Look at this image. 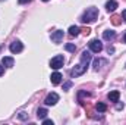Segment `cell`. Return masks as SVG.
Listing matches in <instances>:
<instances>
[{
    "instance_id": "1",
    "label": "cell",
    "mask_w": 126,
    "mask_h": 125,
    "mask_svg": "<svg viewBox=\"0 0 126 125\" xmlns=\"http://www.w3.org/2000/svg\"><path fill=\"white\" fill-rule=\"evenodd\" d=\"M90 62H91V52L90 50H84L82 55H81V62L70 71V77L72 78H76V77H81L82 74H85Z\"/></svg>"
},
{
    "instance_id": "2",
    "label": "cell",
    "mask_w": 126,
    "mask_h": 125,
    "mask_svg": "<svg viewBox=\"0 0 126 125\" xmlns=\"http://www.w3.org/2000/svg\"><path fill=\"white\" fill-rule=\"evenodd\" d=\"M97 18H98V9H97V7H88V9L84 12L81 21H82L84 24H91V22H94Z\"/></svg>"
},
{
    "instance_id": "3",
    "label": "cell",
    "mask_w": 126,
    "mask_h": 125,
    "mask_svg": "<svg viewBox=\"0 0 126 125\" xmlns=\"http://www.w3.org/2000/svg\"><path fill=\"white\" fill-rule=\"evenodd\" d=\"M63 63H64V58H63L62 55H57V56L51 58V61H50V68L57 71V69H60L63 66Z\"/></svg>"
},
{
    "instance_id": "4",
    "label": "cell",
    "mask_w": 126,
    "mask_h": 125,
    "mask_svg": "<svg viewBox=\"0 0 126 125\" xmlns=\"http://www.w3.org/2000/svg\"><path fill=\"white\" fill-rule=\"evenodd\" d=\"M9 50H10L13 55H16V53H21V52L24 50V44H22L19 40H15V41H12V43H10V46H9Z\"/></svg>"
},
{
    "instance_id": "5",
    "label": "cell",
    "mask_w": 126,
    "mask_h": 125,
    "mask_svg": "<svg viewBox=\"0 0 126 125\" xmlns=\"http://www.w3.org/2000/svg\"><path fill=\"white\" fill-rule=\"evenodd\" d=\"M90 50H91L93 53H100V52L103 50V43H101L100 40H97V38L91 40V41H90Z\"/></svg>"
},
{
    "instance_id": "6",
    "label": "cell",
    "mask_w": 126,
    "mask_h": 125,
    "mask_svg": "<svg viewBox=\"0 0 126 125\" xmlns=\"http://www.w3.org/2000/svg\"><path fill=\"white\" fill-rule=\"evenodd\" d=\"M59 102V94L57 93H48L47 94V97H46V100H44V103L47 104V106H54L56 103Z\"/></svg>"
},
{
    "instance_id": "7",
    "label": "cell",
    "mask_w": 126,
    "mask_h": 125,
    "mask_svg": "<svg viewBox=\"0 0 126 125\" xmlns=\"http://www.w3.org/2000/svg\"><path fill=\"white\" fill-rule=\"evenodd\" d=\"M62 40H63V31L62 30H57V31L51 32V41H53V43L59 44V43H62Z\"/></svg>"
},
{
    "instance_id": "8",
    "label": "cell",
    "mask_w": 126,
    "mask_h": 125,
    "mask_svg": "<svg viewBox=\"0 0 126 125\" xmlns=\"http://www.w3.org/2000/svg\"><path fill=\"white\" fill-rule=\"evenodd\" d=\"M62 74H60V72H57V71H56V72H53V74H51V77H50V80H51V84H54V85H57V84H60V83H62Z\"/></svg>"
},
{
    "instance_id": "9",
    "label": "cell",
    "mask_w": 126,
    "mask_h": 125,
    "mask_svg": "<svg viewBox=\"0 0 126 125\" xmlns=\"http://www.w3.org/2000/svg\"><path fill=\"white\" fill-rule=\"evenodd\" d=\"M1 65L6 66V68H13V65H15V59L10 58V56H4V58L1 59Z\"/></svg>"
},
{
    "instance_id": "10",
    "label": "cell",
    "mask_w": 126,
    "mask_h": 125,
    "mask_svg": "<svg viewBox=\"0 0 126 125\" xmlns=\"http://www.w3.org/2000/svg\"><path fill=\"white\" fill-rule=\"evenodd\" d=\"M103 65H107V61H106V59H101V58L95 59L94 63H93V66H94V71H100V69L103 68Z\"/></svg>"
},
{
    "instance_id": "11",
    "label": "cell",
    "mask_w": 126,
    "mask_h": 125,
    "mask_svg": "<svg viewBox=\"0 0 126 125\" xmlns=\"http://www.w3.org/2000/svg\"><path fill=\"white\" fill-rule=\"evenodd\" d=\"M114 37H116V31H113V30H107V31L103 32V38L107 40V41L114 40Z\"/></svg>"
},
{
    "instance_id": "12",
    "label": "cell",
    "mask_w": 126,
    "mask_h": 125,
    "mask_svg": "<svg viewBox=\"0 0 126 125\" xmlns=\"http://www.w3.org/2000/svg\"><path fill=\"white\" fill-rule=\"evenodd\" d=\"M116 7H117V1H116V0H109V1L106 3V9H107V12H114Z\"/></svg>"
},
{
    "instance_id": "13",
    "label": "cell",
    "mask_w": 126,
    "mask_h": 125,
    "mask_svg": "<svg viewBox=\"0 0 126 125\" xmlns=\"http://www.w3.org/2000/svg\"><path fill=\"white\" fill-rule=\"evenodd\" d=\"M107 97H109V100H110V102L116 103V102H119V97H120V93L114 90V91H110V93L107 94Z\"/></svg>"
},
{
    "instance_id": "14",
    "label": "cell",
    "mask_w": 126,
    "mask_h": 125,
    "mask_svg": "<svg viewBox=\"0 0 126 125\" xmlns=\"http://www.w3.org/2000/svg\"><path fill=\"white\" fill-rule=\"evenodd\" d=\"M47 109L46 107H40L38 110H37V116H38V119H44L46 116H47Z\"/></svg>"
},
{
    "instance_id": "15",
    "label": "cell",
    "mask_w": 126,
    "mask_h": 125,
    "mask_svg": "<svg viewBox=\"0 0 126 125\" xmlns=\"http://www.w3.org/2000/svg\"><path fill=\"white\" fill-rule=\"evenodd\" d=\"M79 31H81V28H79V27H76V25H72V27L69 28V34H70L72 37L79 35Z\"/></svg>"
},
{
    "instance_id": "16",
    "label": "cell",
    "mask_w": 126,
    "mask_h": 125,
    "mask_svg": "<svg viewBox=\"0 0 126 125\" xmlns=\"http://www.w3.org/2000/svg\"><path fill=\"white\" fill-rule=\"evenodd\" d=\"M95 109H97V112L103 113V112H106V110H107V106H106L104 103H100V102H98V103L95 104Z\"/></svg>"
},
{
    "instance_id": "17",
    "label": "cell",
    "mask_w": 126,
    "mask_h": 125,
    "mask_svg": "<svg viewBox=\"0 0 126 125\" xmlns=\"http://www.w3.org/2000/svg\"><path fill=\"white\" fill-rule=\"evenodd\" d=\"M64 49H66L67 52H75V50H76V46L72 44V43H67V44L64 46Z\"/></svg>"
},
{
    "instance_id": "18",
    "label": "cell",
    "mask_w": 126,
    "mask_h": 125,
    "mask_svg": "<svg viewBox=\"0 0 126 125\" xmlns=\"http://www.w3.org/2000/svg\"><path fill=\"white\" fill-rule=\"evenodd\" d=\"M18 118H19V119H22V121H25V119H28V113H27V112H19Z\"/></svg>"
},
{
    "instance_id": "19",
    "label": "cell",
    "mask_w": 126,
    "mask_h": 125,
    "mask_svg": "<svg viewBox=\"0 0 126 125\" xmlns=\"http://www.w3.org/2000/svg\"><path fill=\"white\" fill-rule=\"evenodd\" d=\"M70 87H72V81H67V83H64V84H63V90H64V91H67Z\"/></svg>"
},
{
    "instance_id": "20",
    "label": "cell",
    "mask_w": 126,
    "mask_h": 125,
    "mask_svg": "<svg viewBox=\"0 0 126 125\" xmlns=\"http://www.w3.org/2000/svg\"><path fill=\"white\" fill-rule=\"evenodd\" d=\"M43 124H44V125H53V121H51V119H46V118H44V119H43Z\"/></svg>"
},
{
    "instance_id": "21",
    "label": "cell",
    "mask_w": 126,
    "mask_h": 125,
    "mask_svg": "<svg viewBox=\"0 0 126 125\" xmlns=\"http://www.w3.org/2000/svg\"><path fill=\"white\" fill-rule=\"evenodd\" d=\"M107 53H109V55H113V53H114V47H109V49H107Z\"/></svg>"
},
{
    "instance_id": "22",
    "label": "cell",
    "mask_w": 126,
    "mask_h": 125,
    "mask_svg": "<svg viewBox=\"0 0 126 125\" xmlns=\"http://www.w3.org/2000/svg\"><path fill=\"white\" fill-rule=\"evenodd\" d=\"M116 103H117V102H116ZM116 109H117V110L123 109V103H117V104H116Z\"/></svg>"
},
{
    "instance_id": "23",
    "label": "cell",
    "mask_w": 126,
    "mask_h": 125,
    "mask_svg": "<svg viewBox=\"0 0 126 125\" xmlns=\"http://www.w3.org/2000/svg\"><path fill=\"white\" fill-rule=\"evenodd\" d=\"M18 1H19L21 4H27V3H30L31 0H18Z\"/></svg>"
},
{
    "instance_id": "24",
    "label": "cell",
    "mask_w": 126,
    "mask_h": 125,
    "mask_svg": "<svg viewBox=\"0 0 126 125\" xmlns=\"http://www.w3.org/2000/svg\"><path fill=\"white\" fill-rule=\"evenodd\" d=\"M122 19H123V21L126 22V9L123 10V12H122Z\"/></svg>"
},
{
    "instance_id": "25",
    "label": "cell",
    "mask_w": 126,
    "mask_h": 125,
    "mask_svg": "<svg viewBox=\"0 0 126 125\" xmlns=\"http://www.w3.org/2000/svg\"><path fill=\"white\" fill-rule=\"evenodd\" d=\"M3 72H4V66L0 63V75H3Z\"/></svg>"
},
{
    "instance_id": "26",
    "label": "cell",
    "mask_w": 126,
    "mask_h": 125,
    "mask_svg": "<svg viewBox=\"0 0 126 125\" xmlns=\"http://www.w3.org/2000/svg\"><path fill=\"white\" fill-rule=\"evenodd\" d=\"M125 43H126V34H125Z\"/></svg>"
},
{
    "instance_id": "27",
    "label": "cell",
    "mask_w": 126,
    "mask_h": 125,
    "mask_svg": "<svg viewBox=\"0 0 126 125\" xmlns=\"http://www.w3.org/2000/svg\"><path fill=\"white\" fill-rule=\"evenodd\" d=\"M43 1H48V0H43Z\"/></svg>"
},
{
    "instance_id": "28",
    "label": "cell",
    "mask_w": 126,
    "mask_h": 125,
    "mask_svg": "<svg viewBox=\"0 0 126 125\" xmlns=\"http://www.w3.org/2000/svg\"><path fill=\"white\" fill-rule=\"evenodd\" d=\"M0 1H4V0H0Z\"/></svg>"
}]
</instances>
